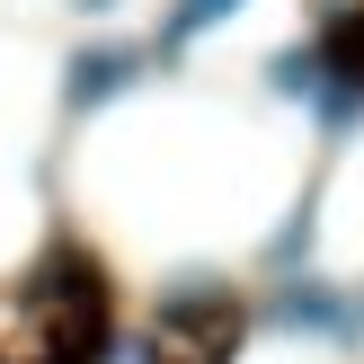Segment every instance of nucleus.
Returning <instances> with one entry per match:
<instances>
[{"instance_id":"obj_1","label":"nucleus","mask_w":364,"mask_h":364,"mask_svg":"<svg viewBox=\"0 0 364 364\" xmlns=\"http://www.w3.org/2000/svg\"><path fill=\"white\" fill-rule=\"evenodd\" d=\"M107 338V284L80 249H53L27 276V294L9 302V329H0V364H98Z\"/></svg>"},{"instance_id":"obj_2","label":"nucleus","mask_w":364,"mask_h":364,"mask_svg":"<svg viewBox=\"0 0 364 364\" xmlns=\"http://www.w3.org/2000/svg\"><path fill=\"white\" fill-rule=\"evenodd\" d=\"M240 338H249V302L223 294V284H187V294L160 302L142 364H231Z\"/></svg>"},{"instance_id":"obj_3","label":"nucleus","mask_w":364,"mask_h":364,"mask_svg":"<svg viewBox=\"0 0 364 364\" xmlns=\"http://www.w3.org/2000/svg\"><path fill=\"white\" fill-rule=\"evenodd\" d=\"M276 320H284L294 338H355V329H364V302L338 294V284H311V276H302V284L276 294Z\"/></svg>"},{"instance_id":"obj_4","label":"nucleus","mask_w":364,"mask_h":364,"mask_svg":"<svg viewBox=\"0 0 364 364\" xmlns=\"http://www.w3.org/2000/svg\"><path fill=\"white\" fill-rule=\"evenodd\" d=\"M142 63H151L142 45H80V53H71V71H63V98H71V107H107L116 89L142 80Z\"/></svg>"},{"instance_id":"obj_5","label":"nucleus","mask_w":364,"mask_h":364,"mask_svg":"<svg viewBox=\"0 0 364 364\" xmlns=\"http://www.w3.org/2000/svg\"><path fill=\"white\" fill-rule=\"evenodd\" d=\"M320 63H329L338 89H355V98H364V0L329 9V27H320Z\"/></svg>"},{"instance_id":"obj_6","label":"nucleus","mask_w":364,"mask_h":364,"mask_svg":"<svg viewBox=\"0 0 364 364\" xmlns=\"http://www.w3.org/2000/svg\"><path fill=\"white\" fill-rule=\"evenodd\" d=\"M231 9H240V0H169V27H160V53L196 45V36H205V27H223Z\"/></svg>"},{"instance_id":"obj_7","label":"nucleus","mask_w":364,"mask_h":364,"mask_svg":"<svg viewBox=\"0 0 364 364\" xmlns=\"http://www.w3.org/2000/svg\"><path fill=\"white\" fill-rule=\"evenodd\" d=\"M267 258H276V267H294V258H311V205H302L294 223L276 231V249H267Z\"/></svg>"},{"instance_id":"obj_8","label":"nucleus","mask_w":364,"mask_h":364,"mask_svg":"<svg viewBox=\"0 0 364 364\" xmlns=\"http://www.w3.org/2000/svg\"><path fill=\"white\" fill-rule=\"evenodd\" d=\"M80 9H107V0H80Z\"/></svg>"}]
</instances>
